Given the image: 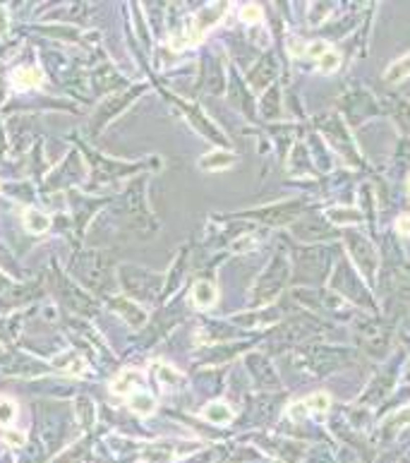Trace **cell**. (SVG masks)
I'll use <instances>...</instances> for the list:
<instances>
[{
    "instance_id": "cell-1",
    "label": "cell",
    "mask_w": 410,
    "mask_h": 463,
    "mask_svg": "<svg viewBox=\"0 0 410 463\" xmlns=\"http://www.w3.org/2000/svg\"><path fill=\"white\" fill-rule=\"evenodd\" d=\"M228 10V5L226 3H219V5H209L206 10H202L195 19H192V24H189V29L185 32V41L187 43H199V39L204 36L206 29H211L213 24L221 19V15Z\"/></svg>"
},
{
    "instance_id": "cell-2",
    "label": "cell",
    "mask_w": 410,
    "mask_h": 463,
    "mask_svg": "<svg viewBox=\"0 0 410 463\" xmlns=\"http://www.w3.org/2000/svg\"><path fill=\"white\" fill-rule=\"evenodd\" d=\"M12 84L15 89H32V86L41 84V72L36 67H17L12 75Z\"/></svg>"
},
{
    "instance_id": "cell-3",
    "label": "cell",
    "mask_w": 410,
    "mask_h": 463,
    "mask_svg": "<svg viewBox=\"0 0 410 463\" xmlns=\"http://www.w3.org/2000/svg\"><path fill=\"white\" fill-rule=\"evenodd\" d=\"M192 300L197 307H211L216 303V288L209 281H199L192 291Z\"/></svg>"
},
{
    "instance_id": "cell-4",
    "label": "cell",
    "mask_w": 410,
    "mask_h": 463,
    "mask_svg": "<svg viewBox=\"0 0 410 463\" xmlns=\"http://www.w3.org/2000/svg\"><path fill=\"white\" fill-rule=\"evenodd\" d=\"M24 228L29 233H46L51 228V219H48L43 212H36V209H29L24 214Z\"/></svg>"
},
{
    "instance_id": "cell-5",
    "label": "cell",
    "mask_w": 410,
    "mask_h": 463,
    "mask_svg": "<svg viewBox=\"0 0 410 463\" xmlns=\"http://www.w3.org/2000/svg\"><path fill=\"white\" fill-rule=\"evenodd\" d=\"M233 161H235V156L228 154V151H211V154H206V156L199 161V166L206 168V171H221V168L230 166Z\"/></svg>"
},
{
    "instance_id": "cell-6",
    "label": "cell",
    "mask_w": 410,
    "mask_h": 463,
    "mask_svg": "<svg viewBox=\"0 0 410 463\" xmlns=\"http://www.w3.org/2000/svg\"><path fill=\"white\" fill-rule=\"evenodd\" d=\"M202 415H204L209 423L221 425V423H228L230 418H233V410H230L223 401H216V403H209V406H206Z\"/></svg>"
},
{
    "instance_id": "cell-7",
    "label": "cell",
    "mask_w": 410,
    "mask_h": 463,
    "mask_svg": "<svg viewBox=\"0 0 410 463\" xmlns=\"http://www.w3.org/2000/svg\"><path fill=\"white\" fill-rule=\"evenodd\" d=\"M410 75V53L403 55L401 60H396V63L389 65V70L384 72V79L387 82H401Z\"/></svg>"
},
{
    "instance_id": "cell-8",
    "label": "cell",
    "mask_w": 410,
    "mask_h": 463,
    "mask_svg": "<svg viewBox=\"0 0 410 463\" xmlns=\"http://www.w3.org/2000/svg\"><path fill=\"white\" fill-rule=\"evenodd\" d=\"M154 406H156V401L151 399L149 393H132V399H130V408L137 413V415H149L154 413Z\"/></svg>"
},
{
    "instance_id": "cell-9",
    "label": "cell",
    "mask_w": 410,
    "mask_h": 463,
    "mask_svg": "<svg viewBox=\"0 0 410 463\" xmlns=\"http://www.w3.org/2000/svg\"><path fill=\"white\" fill-rule=\"evenodd\" d=\"M134 379H139V375H137L134 369H132V372H123V375L113 382V391H115V393H130V391H132V382H134Z\"/></svg>"
},
{
    "instance_id": "cell-10",
    "label": "cell",
    "mask_w": 410,
    "mask_h": 463,
    "mask_svg": "<svg viewBox=\"0 0 410 463\" xmlns=\"http://www.w3.org/2000/svg\"><path fill=\"white\" fill-rule=\"evenodd\" d=\"M305 406H307V410L324 413V410H329V406H331V399H329V393H312V396L305 401Z\"/></svg>"
},
{
    "instance_id": "cell-11",
    "label": "cell",
    "mask_w": 410,
    "mask_h": 463,
    "mask_svg": "<svg viewBox=\"0 0 410 463\" xmlns=\"http://www.w3.org/2000/svg\"><path fill=\"white\" fill-rule=\"evenodd\" d=\"M156 375H158V382H163V384H168V386H175V384H180L182 382L180 372H175L173 367H166V365H158Z\"/></svg>"
},
{
    "instance_id": "cell-12",
    "label": "cell",
    "mask_w": 410,
    "mask_h": 463,
    "mask_svg": "<svg viewBox=\"0 0 410 463\" xmlns=\"http://www.w3.org/2000/svg\"><path fill=\"white\" fill-rule=\"evenodd\" d=\"M261 17H264V10L259 8V5H245L243 10H240V19L243 22H247V24H257V22H261Z\"/></svg>"
},
{
    "instance_id": "cell-13",
    "label": "cell",
    "mask_w": 410,
    "mask_h": 463,
    "mask_svg": "<svg viewBox=\"0 0 410 463\" xmlns=\"http://www.w3.org/2000/svg\"><path fill=\"white\" fill-rule=\"evenodd\" d=\"M339 65H341V55L333 53V51H329V53H324L322 58H319V70L326 72V75H329V72H333L336 67H339Z\"/></svg>"
},
{
    "instance_id": "cell-14",
    "label": "cell",
    "mask_w": 410,
    "mask_h": 463,
    "mask_svg": "<svg viewBox=\"0 0 410 463\" xmlns=\"http://www.w3.org/2000/svg\"><path fill=\"white\" fill-rule=\"evenodd\" d=\"M15 413H17V408H15V403H12V401L0 399V423L8 425L10 420L15 418Z\"/></svg>"
},
{
    "instance_id": "cell-15",
    "label": "cell",
    "mask_w": 410,
    "mask_h": 463,
    "mask_svg": "<svg viewBox=\"0 0 410 463\" xmlns=\"http://www.w3.org/2000/svg\"><path fill=\"white\" fill-rule=\"evenodd\" d=\"M305 53L312 55V58H322L324 53H329V46H326L324 41H315V43H309V46L305 48Z\"/></svg>"
},
{
    "instance_id": "cell-16",
    "label": "cell",
    "mask_w": 410,
    "mask_h": 463,
    "mask_svg": "<svg viewBox=\"0 0 410 463\" xmlns=\"http://www.w3.org/2000/svg\"><path fill=\"white\" fill-rule=\"evenodd\" d=\"M288 415H291L293 420H302V418L307 415V406H305V401H302V403H293L291 408H288Z\"/></svg>"
},
{
    "instance_id": "cell-17",
    "label": "cell",
    "mask_w": 410,
    "mask_h": 463,
    "mask_svg": "<svg viewBox=\"0 0 410 463\" xmlns=\"http://www.w3.org/2000/svg\"><path fill=\"white\" fill-rule=\"evenodd\" d=\"M396 228H398V233H403V236H410V214L401 216L398 223H396Z\"/></svg>"
},
{
    "instance_id": "cell-18",
    "label": "cell",
    "mask_w": 410,
    "mask_h": 463,
    "mask_svg": "<svg viewBox=\"0 0 410 463\" xmlns=\"http://www.w3.org/2000/svg\"><path fill=\"white\" fill-rule=\"evenodd\" d=\"M8 29H10L8 12H5V8H0V36H5V34H8Z\"/></svg>"
},
{
    "instance_id": "cell-19",
    "label": "cell",
    "mask_w": 410,
    "mask_h": 463,
    "mask_svg": "<svg viewBox=\"0 0 410 463\" xmlns=\"http://www.w3.org/2000/svg\"><path fill=\"white\" fill-rule=\"evenodd\" d=\"M8 442L19 447V444H24V434H22V432H8Z\"/></svg>"
},
{
    "instance_id": "cell-20",
    "label": "cell",
    "mask_w": 410,
    "mask_h": 463,
    "mask_svg": "<svg viewBox=\"0 0 410 463\" xmlns=\"http://www.w3.org/2000/svg\"><path fill=\"white\" fill-rule=\"evenodd\" d=\"M403 420H410V410H408V413H403V415L398 418V423H403Z\"/></svg>"
}]
</instances>
